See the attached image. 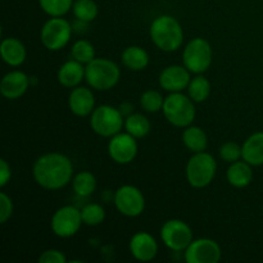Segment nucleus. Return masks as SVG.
Segmentation results:
<instances>
[{"label":"nucleus","instance_id":"f257e3e1","mask_svg":"<svg viewBox=\"0 0 263 263\" xmlns=\"http://www.w3.org/2000/svg\"><path fill=\"white\" fill-rule=\"evenodd\" d=\"M33 179L36 184L46 190H59L71 182L73 164L62 153H46L39 157L33 164Z\"/></svg>","mask_w":263,"mask_h":263},{"label":"nucleus","instance_id":"f03ea898","mask_svg":"<svg viewBox=\"0 0 263 263\" xmlns=\"http://www.w3.org/2000/svg\"><path fill=\"white\" fill-rule=\"evenodd\" d=\"M149 33L154 45L167 53L177 50L184 43V30L181 25L176 18L168 14L157 17L152 22Z\"/></svg>","mask_w":263,"mask_h":263},{"label":"nucleus","instance_id":"7ed1b4c3","mask_svg":"<svg viewBox=\"0 0 263 263\" xmlns=\"http://www.w3.org/2000/svg\"><path fill=\"white\" fill-rule=\"evenodd\" d=\"M121 69L113 61L107 58H94L85 67V80L89 86L99 91H107L118 84Z\"/></svg>","mask_w":263,"mask_h":263},{"label":"nucleus","instance_id":"20e7f679","mask_svg":"<svg viewBox=\"0 0 263 263\" xmlns=\"http://www.w3.org/2000/svg\"><path fill=\"white\" fill-rule=\"evenodd\" d=\"M162 112L171 125L182 128L192 125L197 116L194 102L182 92H170L168 97L164 98Z\"/></svg>","mask_w":263,"mask_h":263},{"label":"nucleus","instance_id":"39448f33","mask_svg":"<svg viewBox=\"0 0 263 263\" xmlns=\"http://www.w3.org/2000/svg\"><path fill=\"white\" fill-rule=\"evenodd\" d=\"M217 171V162L212 154L207 152L194 153L187 161L186 179L195 189H203L213 181Z\"/></svg>","mask_w":263,"mask_h":263},{"label":"nucleus","instance_id":"423d86ee","mask_svg":"<svg viewBox=\"0 0 263 263\" xmlns=\"http://www.w3.org/2000/svg\"><path fill=\"white\" fill-rule=\"evenodd\" d=\"M90 126L97 135L112 138L125 127V120L120 108L112 105H99L90 115Z\"/></svg>","mask_w":263,"mask_h":263},{"label":"nucleus","instance_id":"0eeeda50","mask_svg":"<svg viewBox=\"0 0 263 263\" xmlns=\"http://www.w3.org/2000/svg\"><path fill=\"white\" fill-rule=\"evenodd\" d=\"M212 46L203 37H195L190 40L182 53L184 66L195 74L204 73L212 64Z\"/></svg>","mask_w":263,"mask_h":263},{"label":"nucleus","instance_id":"6e6552de","mask_svg":"<svg viewBox=\"0 0 263 263\" xmlns=\"http://www.w3.org/2000/svg\"><path fill=\"white\" fill-rule=\"evenodd\" d=\"M72 26L62 17H51L41 27L40 39L48 50L58 51L71 40Z\"/></svg>","mask_w":263,"mask_h":263},{"label":"nucleus","instance_id":"1a4fd4ad","mask_svg":"<svg viewBox=\"0 0 263 263\" xmlns=\"http://www.w3.org/2000/svg\"><path fill=\"white\" fill-rule=\"evenodd\" d=\"M161 239L164 246L174 252H182L190 246L193 239L192 228L181 220H168L162 225Z\"/></svg>","mask_w":263,"mask_h":263},{"label":"nucleus","instance_id":"9d476101","mask_svg":"<svg viewBox=\"0 0 263 263\" xmlns=\"http://www.w3.org/2000/svg\"><path fill=\"white\" fill-rule=\"evenodd\" d=\"M81 210H77L72 205H64L54 212L50 221V228L53 233L59 238H71L79 233L82 225Z\"/></svg>","mask_w":263,"mask_h":263},{"label":"nucleus","instance_id":"9b49d317","mask_svg":"<svg viewBox=\"0 0 263 263\" xmlns=\"http://www.w3.org/2000/svg\"><path fill=\"white\" fill-rule=\"evenodd\" d=\"M115 205L121 215L126 217H138L145 210V198L134 185H123L115 193Z\"/></svg>","mask_w":263,"mask_h":263},{"label":"nucleus","instance_id":"f8f14e48","mask_svg":"<svg viewBox=\"0 0 263 263\" xmlns=\"http://www.w3.org/2000/svg\"><path fill=\"white\" fill-rule=\"evenodd\" d=\"M222 251L213 239H195L185 249V261L187 263H217L220 262Z\"/></svg>","mask_w":263,"mask_h":263},{"label":"nucleus","instance_id":"ddd939ff","mask_svg":"<svg viewBox=\"0 0 263 263\" xmlns=\"http://www.w3.org/2000/svg\"><path fill=\"white\" fill-rule=\"evenodd\" d=\"M138 141L128 133H118L108 143V154L118 164H128L138 156Z\"/></svg>","mask_w":263,"mask_h":263},{"label":"nucleus","instance_id":"4468645a","mask_svg":"<svg viewBox=\"0 0 263 263\" xmlns=\"http://www.w3.org/2000/svg\"><path fill=\"white\" fill-rule=\"evenodd\" d=\"M130 253L135 259L140 262H149L158 254V243L153 235L145 231H139L128 243Z\"/></svg>","mask_w":263,"mask_h":263},{"label":"nucleus","instance_id":"2eb2a0df","mask_svg":"<svg viewBox=\"0 0 263 263\" xmlns=\"http://www.w3.org/2000/svg\"><path fill=\"white\" fill-rule=\"evenodd\" d=\"M190 71L185 66H168L159 74V85L168 92H181L189 86Z\"/></svg>","mask_w":263,"mask_h":263},{"label":"nucleus","instance_id":"dca6fc26","mask_svg":"<svg viewBox=\"0 0 263 263\" xmlns=\"http://www.w3.org/2000/svg\"><path fill=\"white\" fill-rule=\"evenodd\" d=\"M30 86V77L22 71H10L0 81V92L5 99L15 100L25 95Z\"/></svg>","mask_w":263,"mask_h":263},{"label":"nucleus","instance_id":"f3484780","mask_svg":"<svg viewBox=\"0 0 263 263\" xmlns=\"http://www.w3.org/2000/svg\"><path fill=\"white\" fill-rule=\"evenodd\" d=\"M69 110L77 117H87L95 109V97L89 87H73L68 97Z\"/></svg>","mask_w":263,"mask_h":263},{"label":"nucleus","instance_id":"a211bd4d","mask_svg":"<svg viewBox=\"0 0 263 263\" xmlns=\"http://www.w3.org/2000/svg\"><path fill=\"white\" fill-rule=\"evenodd\" d=\"M0 55L2 59L10 67H20L25 63L27 50L21 40L15 37H7L2 41L0 45Z\"/></svg>","mask_w":263,"mask_h":263},{"label":"nucleus","instance_id":"6ab92c4d","mask_svg":"<svg viewBox=\"0 0 263 263\" xmlns=\"http://www.w3.org/2000/svg\"><path fill=\"white\" fill-rule=\"evenodd\" d=\"M58 82L64 87L73 89L77 87L85 79V67L80 62L71 59L67 61L66 63L62 64L57 73Z\"/></svg>","mask_w":263,"mask_h":263},{"label":"nucleus","instance_id":"aec40b11","mask_svg":"<svg viewBox=\"0 0 263 263\" xmlns=\"http://www.w3.org/2000/svg\"><path fill=\"white\" fill-rule=\"evenodd\" d=\"M241 158L251 166L263 164V131L254 133L241 145Z\"/></svg>","mask_w":263,"mask_h":263},{"label":"nucleus","instance_id":"412c9836","mask_svg":"<svg viewBox=\"0 0 263 263\" xmlns=\"http://www.w3.org/2000/svg\"><path fill=\"white\" fill-rule=\"evenodd\" d=\"M226 179L231 186L236 187V189H243V187L248 186L253 180L252 166L244 159L233 162L226 171Z\"/></svg>","mask_w":263,"mask_h":263},{"label":"nucleus","instance_id":"4be33fe9","mask_svg":"<svg viewBox=\"0 0 263 263\" xmlns=\"http://www.w3.org/2000/svg\"><path fill=\"white\" fill-rule=\"evenodd\" d=\"M123 66L130 71H143L149 64V54L138 45L127 46L121 55Z\"/></svg>","mask_w":263,"mask_h":263},{"label":"nucleus","instance_id":"5701e85b","mask_svg":"<svg viewBox=\"0 0 263 263\" xmlns=\"http://www.w3.org/2000/svg\"><path fill=\"white\" fill-rule=\"evenodd\" d=\"M182 143L193 153L204 152L208 146V136L202 127L187 126L182 133Z\"/></svg>","mask_w":263,"mask_h":263},{"label":"nucleus","instance_id":"b1692460","mask_svg":"<svg viewBox=\"0 0 263 263\" xmlns=\"http://www.w3.org/2000/svg\"><path fill=\"white\" fill-rule=\"evenodd\" d=\"M125 130L136 139H143L151 133V122L141 113H131L125 118Z\"/></svg>","mask_w":263,"mask_h":263},{"label":"nucleus","instance_id":"393cba45","mask_svg":"<svg viewBox=\"0 0 263 263\" xmlns=\"http://www.w3.org/2000/svg\"><path fill=\"white\" fill-rule=\"evenodd\" d=\"M72 186L79 197L87 198L97 189V179L89 171H81L72 179Z\"/></svg>","mask_w":263,"mask_h":263},{"label":"nucleus","instance_id":"a878e982","mask_svg":"<svg viewBox=\"0 0 263 263\" xmlns=\"http://www.w3.org/2000/svg\"><path fill=\"white\" fill-rule=\"evenodd\" d=\"M187 94L194 103H203L211 94V82L202 74H198L190 80L187 86Z\"/></svg>","mask_w":263,"mask_h":263},{"label":"nucleus","instance_id":"bb28decb","mask_svg":"<svg viewBox=\"0 0 263 263\" xmlns=\"http://www.w3.org/2000/svg\"><path fill=\"white\" fill-rule=\"evenodd\" d=\"M76 20L82 21V22H92L98 17V5L94 0H76L72 7Z\"/></svg>","mask_w":263,"mask_h":263},{"label":"nucleus","instance_id":"cd10ccee","mask_svg":"<svg viewBox=\"0 0 263 263\" xmlns=\"http://www.w3.org/2000/svg\"><path fill=\"white\" fill-rule=\"evenodd\" d=\"M73 0H39L41 9L50 17H63L73 7Z\"/></svg>","mask_w":263,"mask_h":263},{"label":"nucleus","instance_id":"c85d7f7f","mask_svg":"<svg viewBox=\"0 0 263 263\" xmlns=\"http://www.w3.org/2000/svg\"><path fill=\"white\" fill-rule=\"evenodd\" d=\"M72 58L82 64H87L95 58V49L90 41L81 39L72 45Z\"/></svg>","mask_w":263,"mask_h":263},{"label":"nucleus","instance_id":"c756f323","mask_svg":"<svg viewBox=\"0 0 263 263\" xmlns=\"http://www.w3.org/2000/svg\"><path fill=\"white\" fill-rule=\"evenodd\" d=\"M81 217L84 225L98 226L105 220V211L98 203H90L81 210Z\"/></svg>","mask_w":263,"mask_h":263},{"label":"nucleus","instance_id":"7c9ffc66","mask_svg":"<svg viewBox=\"0 0 263 263\" xmlns=\"http://www.w3.org/2000/svg\"><path fill=\"white\" fill-rule=\"evenodd\" d=\"M164 98L157 90H146L140 97V105L145 112L157 113L163 109Z\"/></svg>","mask_w":263,"mask_h":263},{"label":"nucleus","instance_id":"2f4dec72","mask_svg":"<svg viewBox=\"0 0 263 263\" xmlns=\"http://www.w3.org/2000/svg\"><path fill=\"white\" fill-rule=\"evenodd\" d=\"M220 157L228 163L239 161L241 158V146L234 141H228L220 148Z\"/></svg>","mask_w":263,"mask_h":263},{"label":"nucleus","instance_id":"473e14b6","mask_svg":"<svg viewBox=\"0 0 263 263\" xmlns=\"http://www.w3.org/2000/svg\"><path fill=\"white\" fill-rule=\"evenodd\" d=\"M13 215V202L8 194L0 193V223H7Z\"/></svg>","mask_w":263,"mask_h":263},{"label":"nucleus","instance_id":"72a5a7b5","mask_svg":"<svg viewBox=\"0 0 263 263\" xmlns=\"http://www.w3.org/2000/svg\"><path fill=\"white\" fill-rule=\"evenodd\" d=\"M39 263H67L66 254L58 249H46L39 257Z\"/></svg>","mask_w":263,"mask_h":263},{"label":"nucleus","instance_id":"f704fd0d","mask_svg":"<svg viewBox=\"0 0 263 263\" xmlns=\"http://www.w3.org/2000/svg\"><path fill=\"white\" fill-rule=\"evenodd\" d=\"M12 177V170L5 159H0V186L4 187Z\"/></svg>","mask_w":263,"mask_h":263}]
</instances>
